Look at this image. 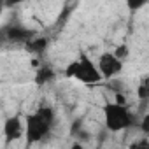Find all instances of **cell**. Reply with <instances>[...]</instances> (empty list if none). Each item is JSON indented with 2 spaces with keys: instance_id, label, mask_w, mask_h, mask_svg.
Returning <instances> with one entry per match:
<instances>
[{
  "instance_id": "6da1fadb",
  "label": "cell",
  "mask_w": 149,
  "mask_h": 149,
  "mask_svg": "<svg viewBox=\"0 0 149 149\" xmlns=\"http://www.w3.org/2000/svg\"><path fill=\"white\" fill-rule=\"evenodd\" d=\"M54 123V111L51 107H40L35 112L28 114L23 121V135L26 139V147L40 142Z\"/></svg>"
},
{
  "instance_id": "7a4b0ae2",
  "label": "cell",
  "mask_w": 149,
  "mask_h": 149,
  "mask_svg": "<svg viewBox=\"0 0 149 149\" xmlns=\"http://www.w3.org/2000/svg\"><path fill=\"white\" fill-rule=\"evenodd\" d=\"M65 77L76 79L83 84H97L102 81V76H100L97 65L90 60V56L86 53H81L77 60H74L65 68Z\"/></svg>"
},
{
  "instance_id": "3957f363",
  "label": "cell",
  "mask_w": 149,
  "mask_h": 149,
  "mask_svg": "<svg viewBox=\"0 0 149 149\" xmlns=\"http://www.w3.org/2000/svg\"><path fill=\"white\" fill-rule=\"evenodd\" d=\"M104 116H105V126H107V130H111V132L126 130V128H130L132 123H133V116H132V112L128 111V107H126V105H121V104H116V102L105 104V107H104Z\"/></svg>"
},
{
  "instance_id": "277c9868",
  "label": "cell",
  "mask_w": 149,
  "mask_h": 149,
  "mask_svg": "<svg viewBox=\"0 0 149 149\" xmlns=\"http://www.w3.org/2000/svg\"><path fill=\"white\" fill-rule=\"evenodd\" d=\"M97 68L100 72L102 79H112L123 70V61L119 58H116L114 53H102L98 58Z\"/></svg>"
},
{
  "instance_id": "5b68a950",
  "label": "cell",
  "mask_w": 149,
  "mask_h": 149,
  "mask_svg": "<svg viewBox=\"0 0 149 149\" xmlns=\"http://www.w3.org/2000/svg\"><path fill=\"white\" fill-rule=\"evenodd\" d=\"M23 135V121L19 116H11L6 119L4 123V137H6V144H11L14 140H18Z\"/></svg>"
},
{
  "instance_id": "8992f818",
  "label": "cell",
  "mask_w": 149,
  "mask_h": 149,
  "mask_svg": "<svg viewBox=\"0 0 149 149\" xmlns=\"http://www.w3.org/2000/svg\"><path fill=\"white\" fill-rule=\"evenodd\" d=\"M4 35L11 42H26L28 39L33 37V32H30V30H26L23 26H6Z\"/></svg>"
},
{
  "instance_id": "52a82bcc",
  "label": "cell",
  "mask_w": 149,
  "mask_h": 149,
  "mask_svg": "<svg viewBox=\"0 0 149 149\" xmlns=\"http://www.w3.org/2000/svg\"><path fill=\"white\" fill-rule=\"evenodd\" d=\"M54 77H56V74H54V70H53L51 67H47V65H39V67H37L35 83H37L39 86H42V84H46V83H51Z\"/></svg>"
},
{
  "instance_id": "ba28073f",
  "label": "cell",
  "mask_w": 149,
  "mask_h": 149,
  "mask_svg": "<svg viewBox=\"0 0 149 149\" xmlns=\"http://www.w3.org/2000/svg\"><path fill=\"white\" fill-rule=\"evenodd\" d=\"M25 46H26V49L30 51V53H44L46 51V47H47V39L46 37H32V39H28L26 42H25Z\"/></svg>"
},
{
  "instance_id": "9c48e42d",
  "label": "cell",
  "mask_w": 149,
  "mask_h": 149,
  "mask_svg": "<svg viewBox=\"0 0 149 149\" xmlns=\"http://www.w3.org/2000/svg\"><path fill=\"white\" fill-rule=\"evenodd\" d=\"M137 97H139V100H142V102H146V100L149 98V84H147V79H146V77L142 79V83H140V86H139V90H137Z\"/></svg>"
},
{
  "instance_id": "30bf717a",
  "label": "cell",
  "mask_w": 149,
  "mask_h": 149,
  "mask_svg": "<svg viewBox=\"0 0 149 149\" xmlns=\"http://www.w3.org/2000/svg\"><path fill=\"white\" fill-rule=\"evenodd\" d=\"M125 2H126V6H128V9L130 11H139V9H142L144 6H147V2H149V0H125Z\"/></svg>"
},
{
  "instance_id": "8fae6325",
  "label": "cell",
  "mask_w": 149,
  "mask_h": 149,
  "mask_svg": "<svg viewBox=\"0 0 149 149\" xmlns=\"http://www.w3.org/2000/svg\"><path fill=\"white\" fill-rule=\"evenodd\" d=\"M112 53H114V56H116V58H119V60L123 61V60H125V58L128 56V46L121 44V46H118V47H116V49H114Z\"/></svg>"
},
{
  "instance_id": "7c38bea8",
  "label": "cell",
  "mask_w": 149,
  "mask_h": 149,
  "mask_svg": "<svg viewBox=\"0 0 149 149\" xmlns=\"http://www.w3.org/2000/svg\"><path fill=\"white\" fill-rule=\"evenodd\" d=\"M140 130H142V133L149 135V114H146V116L142 118V121H140Z\"/></svg>"
},
{
  "instance_id": "4fadbf2b",
  "label": "cell",
  "mask_w": 149,
  "mask_h": 149,
  "mask_svg": "<svg viewBox=\"0 0 149 149\" xmlns=\"http://www.w3.org/2000/svg\"><path fill=\"white\" fill-rule=\"evenodd\" d=\"M114 102H116V104H121V105H126V98H125V95H123L121 91H116V98H114Z\"/></svg>"
},
{
  "instance_id": "5bb4252c",
  "label": "cell",
  "mask_w": 149,
  "mask_h": 149,
  "mask_svg": "<svg viewBox=\"0 0 149 149\" xmlns=\"http://www.w3.org/2000/svg\"><path fill=\"white\" fill-rule=\"evenodd\" d=\"M23 2V0H4V7H16Z\"/></svg>"
},
{
  "instance_id": "9a60e30c",
  "label": "cell",
  "mask_w": 149,
  "mask_h": 149,
  "mask_svg": "<svg viewBox=\"0 0 149 149\" xmlns=\"http://www.w3.org/2000/svg\"><path fill=\"white\" fill-rule=\"evenodd\" d=\"M2 11H4V6H0V16H2Z\"/></svg>"
},
{
  "instance_id": "2e32d148",
  "label": "cell",
  "mask_w": 149,
  "mask_h": 149,
  "mask_svg": "<svg viewBox=\"0 0 149 149\" xmlns=\"http://www.w3.org/2000/svg\"><path fill=\"white\" fill-rule=\"evenodd\" d=\"M0 6H4V0H0Z\"/></svg>"
}]
</instances>
